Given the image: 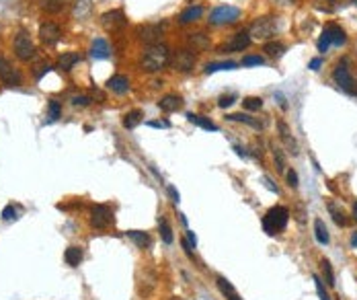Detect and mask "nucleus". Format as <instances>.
I'll return each instance as SVG.
<instances>
[{"instance_id": "1", "label": "nucleus", "mask_w": 357, "mask_h": 300, "mask_svg": "<svg viewBox=\"0 0 357 300\" xmlns=\"http://www.w3.org/2000/svg\"><path fill=\"white\" fill-rule=\"evenodd\" d=\"M170 60V50L162 43H154V46H148L142 54V60H140V68L146 72H158L162 70Z\"/></svg>"}, {"instance_id": "2", "label": "nucleus", "mask_w": 357, "mask_h": 300, "mask_svg": "<svg viewBox=\"0 0 357 300\" xmlns=\"http://www.w3.org/2000/svg\"><path fill=\"white\" fill-rule=\"evenodd\" d=\"M287 220H289V210L286 206H273L265 214V218H263V230L273 236L277 232L286 230Z\"/></svg>"}, {"instance_id": "3", "label": "nucleus", "mask_w": 357, "mask_h": 300, "mask_svg": "<svg viewBox=\"0 0 357 300\" xmlns=\"http://www.w3.org/2000/svg\"><path fill=\"white\" fill-rule=\"evenodd\" d=\"M333 78H335V82L343 88L347 95H357V80L351 76L347 60H341V62L337 64V68L333 72Z\"/></svg>"}, {"instance_id": "4", "label": "nucleus", "mask_w": 357, "mask_h": 300, "mask_svg": "<svg viewBox=\"0 0 357 300\" xmlns=\"http://www.w3.org/2000/svg\"><path fill=\"white\" fill-rule=\"evenodd\" d=\"M195 62H197V56L191 50H177L175 54H170V60H168V64L179 72H191L195 68Z\"/></svg>"}, {"instance_id": "5", "label": "nucleus", "mask_w": 357, "mask_h": 300, "mask_svg": "<svg viewBox=\"0 0 357 300\" xmlns=\"http://www.w3.org/2000/svg\"><path fill=\"white\" fill-rule=\"evenodd\" d=\"M277 29H279V25H277L275 17H261V19H257L251 25V31H248V33L259 37V39H269V37L275 35Z\"/></svg>"}, {"instance_id": "6", "label": "nucleus", "mask_w": 357, "mask_h": 300, "mask_svg": "<svg viewBox=\"0 0 357 300\" xmlns=\"http://www.w3.org/2000/svg\"><path fill=\"white\" fill-rule=\"evenodd\" d=\"M238 17H240V10L236 6L222 4V6H215L210 12V23L212 25H228V23L238 21Z\"/></svg>"}, {"instance_id": "7", "label": "nucleus", "mask_w": 357, "mask_h": 300, "mask_svg": "<svg viewBox=\"0 0 357 300\" xmlns=\"http://www.w3.org/2000/svg\"><path fill=\"white\" fill-rule=\"evenodd\" d=\"M113 222V212L109 206L105 204H97L90 208V224L95 228H107Z\"/></svg>"}, {"instance_id": "8", "label": "nucleus", "mask_w": 357, "mask_h": 300, "mask_svg": "<svg viewBox=\"0 0 357 300\" xmlns=\"http://www.w3.org/2000/svg\"><path fill=\"white\" fill-rule=\"evenodd\" d=\"M14 54H17V58L23 60V62H29L35 54L33 41H31V37L25 31H19L17 37H14Z\"/></svg>"}, {"instance_id": "9", "label": "nucleus", "mask_w": 357, "mask_h": 300, "mask_svg": "<svg viewBox=\"0 0 357 300\" xmlns=\"http://www.w3.org/2000/svg\"><path fill=\"white\" fill-rule=\"evenodd\" d=\"M0 80L6 86H19L23 82V76L19 70H14L6 58H0Z\"/></svg>"}, {"instance_id": "10", "label": "nucleus", "mask_w": 357, "mask_h": 300, "mask_svg": "<svg viewBox=\"0 0 357 300\" xmlns=\"http://www.w3.org/2000/svg\"><path fill=\"white\" fill-rule=\"evenodd\" d=\"M101 23L107 31H119V29H123L128 25V19H126V14H123V10L115 8V10L105 12L101 17Z\"/></svg>"}, {"instance_id": "11", "label": "nucleus", "mask_w": 357, "mask_h": 300, "mask_svg": "<svg viewBox=\"0 0 357 300\" xmlns=\"http://www.w3.org/2000/svg\"><path fill=\"white\" fill-rule=\"evenodd\" d=\"M62 37V29L54 23V21H48V23H41L39 27V39L45 43V46H56Z\"/></svg>"}, {"instance_id": "12", "label": "nucleus", "mask_w": 357, "mask_h": 300, "mask_svg": "<svg viewBox=\"0 0 357 300\" xmlns=\"http://www.w3.org/2000/svg\"><path fill=\"white\" fill-rule=\"evenodd\" d=\"M248 46H251V33H248V31H238L222 48V52H244Z\"/></svg>"}, {"instance_id": "13", "label": "nucleus", "mask_w": 357, "mask_h": 300, "mask_svg": "<svg viewBox=\"0 0 357 300\" xmlns=\"http://www.w3.org/2000/svg\"><path fill=\"white\" fill-rule=\"evenodd\" d=\"M322 35L331 41V46H343V43L347 41L345 31H343V29H341L337 23H329L327 27L322 29Z\"/></svg>"}, {"instance_id": "14", "label": "nucleus", "mask_w": 357, "mask_h": 300, "mask_svg": "<svg viewBox=\"0 0 357 300\" xmlns=\"http://www.w3.org/2000/svg\"><path fill=\"white\" fill-rule=\"evenodd\" d=\"M160 35H162V27H160V25H144V27L138 29V37L144 39V41H148L150 46H154V43L158 41Z\"/></svg>"}, {"instance_id": "15", "label": "nucleus", "mask_w": 357, "mask_h": 300, "mask_svg": "<svg viewBox=\"0 0 357 300\" xmlns=\"http://www.w3.org/2000/svg\"><path fill=\"white\" fill-rule=\"evenodd\" d=\"M107 88L117 95H126L130 91V78L126 76V74H115V76H111L109 80H107Z\"/></svg>"}, {"instance_id": "16", "label": "nucleus", "mask_w": 357, "mask_h": 300, "mask_svg": "<svg viewBox=\"0 0 357 300\" xmlns=\"http://www.w3.org/2000/svg\"><path fill=\"white\" fill-rule=\"evenodd\" d=\"M90 56L95 58V60H107V58L111 56L109 43H107L103 37L95 39V41H92V46H90Z\"/></svg>"}, {"instance_id": "17", "label": "nucleus", "mask_w": 357, "mask_h": 300, "mask_svg": "<svg viewBox=\"0 0 357 300\" xmlns=\"http://www.w3.org/2000/svg\"><path fill=\"white\" fill-rule=\"evenodd\" d=\"M158 107L166 113H173V111H179L183 107V99L179 95H164L160 101H158Z\"/></svg>"}, {"instance_id": "18", "label": "nucleus", "mask_w": 357, "mask_h": 300, "mask_svg": "<svg viewBox=\"0 0 357 300\" xmlns=\"http://www.w3.org/2000/svg\"><path fill=\"white\" fill-rule=\"evenodd\" d=\"M187 119L193 124V126H197V128H201V130H206V132H218V126H215L210 117H206V115H197V113H187Z\"/></svg>"}, {"instance_id": "19", "label": "nucleus", "mask_w": 357, "mask_h": 300, "mask_svg": "<svg viewBox=\"0 0 357 300\" xmlns=\"http://www.w3.org/2000/svg\"><path fill=\"white\" fill-rule=\"evenodd\" d=\"M187 43H189L191 52H201V50H208V48H210V39H208L206 33H189Z\"/></svg>"}, {"instance_id": "20", "label": "nucleus", "mask_w": 357, "mask_h": 300, "mask_svg": "<svg viewBox=\"0 0 357 300\" xmlns=\"http://www.w3.org/2000/svg\"><path fill=\"white\" fill-rule=\"evenodd\" d=\"M215 284H218V290L228 298V300H242L240 298V294L236 292V288L232 286V284L226 280V278H222V276H218L215 278Z\"/></svg>"}, {"instance_id": "21", "label": "nucleus", "mask_w": 357, "mask_h": 300, "mask_svg": "<svg viewBox=\"0 0 357 300\" xmlns=\"http://www.w3.org/2000/svg\"><path fill=\"white\" fill-rule=\"evenodd\" d=\"M314 236H316V241H318L320 245H329V241H331V234H329L327 224H324L320 218H314Z\"/></svg>"}, {"instance_id": "22", "label": "nucleus", "mask_w": 357, "mask_h": 300, "mask_svg": "<svg viewBox=\"0 0 357 300\" xmlns=\"http://www.w3.org/2000/svg\"><path fill=\"white\" fill-rule=\"evenodd\" d=\"M277 130H279V138H282V140L287 144L289 152H293V154H296V152H298V144H296V140H293V138L289 136V128H287V124L279 122V124H277Z\"/></svg>"}, {"instance_id": "23", "label": "nucleus", "mask_w": 357, "mask_h": 300, "mask_svg": "<svg viewBox=\"0 0 357 300\" xmlns=\"http://www.w3.org/2000/svg\"><path fill=\"white\" fill-rule=\"evenodd\" d=\"M201 14H204V8H201V6H189V8H185L179 14V23H183V25L193 23V21H197L201 17Z\"/></svg>"}, {"instance_id": "24", "label": "nucleus", "mask_w": 357, "mask_h": 300, "mask_svg": "<svg viewBox=\"0 0 357 300\" xmlns=\"http://www.w3.org/2000/svg\"><path fill=\"white\" fill-rule=\"evenodd\" d=\"M226 119H230V122H240V124H246V126L255 128V130H261V128H263V124H261V122H257L255 117L246 115V113H230V115H226Z\"/></svg>"}, {"instance_id": "25", "label": "nucleus", "mask_w": 357, "mask_h": 300, "mask_svg": "<svg viewBox=\"0 0 357 300\" xmlns=\"http://www.w3.org/2000/svg\"><path fill=\"white\" fill-rule=\"evenodd\" d=\"M142 111L140 109H132V111H128L126 115H123V128L126 130H134L136 126H140L142 124Z\"/></svg>"}, {"instance_id": "26", "label": "nucleus", "mask_w": 357, "mask_h": 300, "mask_svg": "<svg viewBox=\"0 0 357 300\" xmlns=\"http://www.w3.org/2000/svg\"><path fill=\"white\" fill-rule=\"evenodd\" d=\"M78 62H80V56L74 54V52H68V54H64V56H60L58 68H62L64 72H68V70H72L74 64H78Z\"/></svg>"}, {"instance_id": "27", "label": "nucleus", "mask_w": 357, "mask_h": 300, "mask_svg": "<svg viewBox=\"0 0 357 300\" xmlns=\"http://www.w3.org/2000/svg\"><path fill=\"white\" fill-rule=\"evenodd\" d=\"M126 234L130 236V241H134L140 249H146V247L150 245V236H148V232H144V230H128Z\"/></svg>"}, {"instance_id": "28", "label": "nucleus", "mask_w": 357, "mask_h": 300, "mask_svg": "<svg viewBox=\"0 0 357 300\" xmlns=\"http://www.w3.org/2000/svg\"><path fill=\"white\" fill-rule=\"evenodd\" d=\"M64 259H66V263L72 265V267L80 265V261H82V249H80V247H68L66 253H64Z\"/></svg>"}, {"instance_id": "29", "label": "nucleus", "mask_w": 357, "mask_h": 300, "mask_svg": "<svg viewBox=\"0 0 357 300\" xmlns=\"http://www.w3.org/2000/svg\"><path fill=\"white\" fill-rule=\"evenodd\" d=\"M238 64L236 62H212L204 68L206 74H214V72H220V70H236Z\"/></svg>"}, {"instance_id": "30", "label": "nucleus", "mask_w": 357, "mask_h": 300, "mask_svg": "<svg viewBox=\"0 0 357 300\" xmlns=\"http://www.w3.org/2000/svg\"><path fill=\"white\" fill-rule=\"evenodd\" d=\"M327 208H329V212H331V216H333V220H335L337 226H345V224H347V218H345V212H343V210L337 208V204H333V202H329Z\"/></svg>"}, {"instance_id": "31", "label": "nucleus", "mask_w": 357, "mask_h": 300, "mask_svg": "<svg viewBox=\"0 0 357 300\" xmlns=\"http://www.w3.org/2000/svg\"><path fill=\"white\" fill-rule=\"evenodd\" d=\"M158 230H160V238L166 243V245H170L175 241V236H173V230H170V226H168V222H166V218H160L158 220Z\"/></svg>"}, {"instance_id": "32", "label": "nucleus", "mask_w": 357, "mask_h": 300, "mask_svg": "<svg viewBox=\"0 0 357 300\" xmlns=\"http://www.w3.org/2000/svg\"><path fill=\"white\" fill-rule=\"evenodd\" d=\"M60 115H62V105H60V101L52 99V101L48 103V122H50V124H52V122H58Z\"/></svg>"}, {"instance_id": "33", "label": "nucleus", "mask_w": 357, "mask_h": 300, "mask_svg": "<svg viewBox=\"0 0 357 300\" xmlns=\"http://www.w3.org/2000/svg\"><path fill=\"white\" fill-rule=\"evenodd\" d=\"M90 12V2L88 0H76L74 2V17L76 19H84Z\"/></svg>"}, {"instance_id": "34", "label": "nucleus", "mask_w": 357, "mask_h": 300, "mask_svg": "<svg viewBox=\"0 0 357 300\" xmlns=\"http://www.w3.org/2000/svg\"><path fill=\"white\" fill-rule=\"evenodd\" d=\"M265 52H267L271 58H279V56H284L286 46H284V43H279V41H267V43H265Z\"/></svg>"}, {"instance_id": "35", "label": "nucleus", "mask_w": 357, "mask_h": 300, "mask_svg": "<svg viewBox=\"0 0 357 300\" xmlns=\"http://www.w3.org/2000/svg\"><path fill=\"white\" fill-rule=\"evenodd\" d=\"M242 107H244L246 111H259V109L263 107V99H261V97H244Z\"/></svg>"}, {"instance_id": "36", "label": "nucleus", "mask_w": 357, "mask_h": 300, "mask_svg": "<svg viewBox=\"0 0 357 300\" xmlns=\"http://www.w3.org/2000/svg\"><path fill=\"white\" fill-rule=\"evenodd\" d=\"M322 276H324V280H327V284L329 286H335V274H333V265H331V261L329 259H322Z\"/></svg>"}, {"instance_id": "37", "label": "nucleus", "mask_w": 357, "mask_h": 300, "mask_svg": "<svg viewBox=\"0 0 357 300\" xmlns=\"http://www.w3.org/2000/svg\"><path fill=\"white\" fill-rule=\"evenodd\" d=\"M265 64V58L261 56H244L242 60V66H263Z\"/></svg>"}, {"instance_id": "38", "label": "nucleus", "mask_w": 357, "mask_h": 300, "mask_svg": "<svg viewBox=\"0 0 357 300\" xmlns=\"http://www.w3.org/2000/svg\"><path fill=\"white\" fill-rule=\"evenodd\" d=\"M312 280H314V284H316V292H318L320 300H331V296L327 294V290H324V284H322V280H320L318 276H314Z\"/></svg>"}, {"instance_id": "39", "label": "nucleus", "mask_w": 357, "mask_h": 300, "mask_svg": "<svg viewBox=\"0 0 357 300\" xmlns=\"http://www.w3.org/2000/svg\"><path fill=\"white\" fill-rule=\"evenodd\" d=\"M62 6H64V0H45L43 8H48L50 12H58Z\"/></svg>"}, {"instance_id": "40", "label": "nucleus", "mask_w": 357, "mask_h": 300, "mask_svg": "<svg viewBox=\"0 0 357 300\" xmlns=\"http://www.w3.org/2000/svg\"><path fill=\"white\" fill-rule=\"evenodd\" d=\"M14 218H17V208H14L12 204L4 206V210H2V220L10 222V220H14Z\"/></svg>"}, {"instance_id": "41", "label": "nucleus", "mask_w": 357, "mask_h": 300, "mask_svg": "<svg viewBox=\"0 0 357 300\" xmlns=\"http://www.w3.org/2000/svg\"><path fill=\"white\" fill-rule=\"evenodd\" d=\"M234 101H236V95H234V93H230V95H222V97L218 99V105H220L222 109H226V107H230V105L234 103Z\"/></svg>"}, {"instance_id": "42", "label": "nucleus", "mask_w": 357, "mask_h": 300, "mask_svg": "<svg viewBox=\"0 0 357 300\" xmlns=\"http://www.w3.org/2000/svg\"><path fill=\"white\" fill-rule=\"evenodd\" d=\"M88 103H90V97H86V95H74L72 97V105H74V107H86Z\"/></svg>"}, {"instance_id": "43", "label": "nucleus", "mask_w": 357, "mask_h": 300, "mask_svg": "<svg viewBox=\"0 0 357 300\" xmlns=\"http://www.w3.org/2000/svg\"><path fill=\"white\" fill-rule=\"evenodd\" d=\"M273 156H275V164H277V171H284V169H286V158H284V152H282V150H279V148H275Z\"/></svg>"}, {"instance_id": "44", "label": "nucleus", "mask_w": 357, "mask_h": 300, "mask_svg": "<svg viewBox=\"0 0 357 300\" xmlns=\"http://www.w3.org/2000/svg\"><path fill=\"white\" fill-rule=\"evenodd\" d=\"M287 185L293 189L298 187V173L296 171H287Z\"/></svg>"}, {"instance_id": "45", "label": "nucleus", "mask_w": 357, "mask_h": 300, "mask_svg": "<svg viewBox=\"0 0 357 300\" xmlns=\"http://www.w3.org/2000/svg\"><path fill=\"white\" fill-rule=\"evenodd\" d=\"M166 193H168V196H170V200H173L175 204H177V202H181V196H179V191H177V189H175L173 185H168V187H166Z\"/></svg>"}, {"instance_id": "46", "label": "nucleus", "mask_w": 357, "mask_h": 300, "mask_svg": "<svg viewBox=\"0 0 357 300\" xmlns=\"http://www.w3.org/2000/svg\"><path fill=\"white\" fill-rule=\"evenodd\" d=\"M148 126L150 128H156V130H166V128H170V122H166V119H162V122H148Z\"/></svg>"}, {"instance_id": "47", "label": "nucleus", "mask_w": 357, "mask_h": 300, "mask_svg": "<svg viewBox=\"0 0 357 300\" xmlns=\"http://www.w3.org/2000/svg\"><path fill=\"white\" fill-rule=\"evenodd\" d=\"M185 238H187V243H189L191 247H197V236H195V232L187 230V232H185Z\"/></svg>"}, {"instance_id": "48", "label": "nucleus", "mask_w": 357, "mask_h": 300, "mask_svg": "<svg viewBox=\"0 0 357 300\" xmlns=\"http://www.w3.org/2000/svg\"><path fill=\"white\" fill-rule=\"evenodd\" d=\"M320 66H322V60H320V58L310 60V70H320Z\"/></svg>"}, {"instance_id": "49", "label": "nucleus", "mask_w": 357, "mask_h": 300, "mask_svg": "<svg viewBox=\"0 0 357 300\" xmlns=\"http://www.w3.org/2000/svg\"><path fill=\"white\" fill-rule=\"evenodd\" d=\"M263 183H265V187H267L269 191H273V193H277V187L273 185V181H271V179H269V177H263Z\"/></svg>"}, {"instance_id": "50", "label": "nucleus", "mask_w": 357, "mask_h": 300, "mask_svg": "<svg viewBox=\"0 0 357 300\" xmlns=\"http://www.w3.org/2000/svg\"><path fill=\"white\" fill-rule=\"evenodd\" d=\"M181 245H183V249H185V253H187V255H189V257H193V251H191L193 247H191V245L187 243V238H183V241H181Z\"/></svg>"}, {"instance_id": "51", "label": "nucleus", "mask_w": 357, "mask_h": 300, "mask_svg": "<svg viewBox=\"0 0 357 300\" xmlns=\"http://www.w3.org/2000/svg\"><path fill=\"white\" fill-rule=\"evenodd\" d=\"M234 150H236V154H238V156H246V154H248L246 150H242L240 146H234Z\"/></svg>"}, {"instance_id": "52", "label": "nucleus", "mask_w": 357, "mask_h": 300, "mask_svg": "<svg viewBox=\"0 0 357 300\" xmlns=\"http://www.w3.org/2000/svg\"><path fill=\"white\" fill-rule=\"evenodd\" d=\"M351 247L357 249V232H353V236H351Z\"/></svg>"}, {"instance_id": "53", "label": "nucleus", "mask_w": 357, "mask_h": 300, "mask_svg": "<svg viewBox=\"0 0 357 300\" xmlns=\"http://www.w3.org/2000/svg\"><path fill=\"white\" fill-rule=\"evenodd\" d=\"M353 218H355V220H357V202H355V204H353Z\"/></svg>"}, {"instance_id": "54", "label": "nucleus", "mask_w": 357, "mask_h": 300, "mask_svg": "<svg viewBox=\"0 0 357 300\" xmlns=\"http://www.w3.org/2000/svg\"><path fill=\"white\" fill-rule=\"evenodd\" d=\"M170 300H183V298H179V296H173V298H170Z\"/></svg>"}, {"instance_id": "55", "label": "nucleus", "mask_w": 357, "mask_h": 300, "mask_svg": "<svg viewBox=\"0 0 357 300\" xmlns=\"http://www.w3.org/2000/svg\"><path fill=\"white\" fill-rule=\"evenodd\" d=\"M353 2H355V4H357V0H353Z\"/></svg>"}]
</instances>
